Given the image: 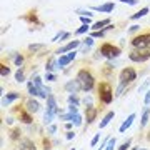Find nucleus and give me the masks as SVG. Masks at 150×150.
Returning <instances> with one entry per match:
<instances>
[{
  "mask_svg": "<svg viewBox=\"0 0 150 150\" xmlns=\"http://www.w3.org/2000/svg\"><path fill=\"white\" fill-rule=\"evenodd\" d=\"M98 93H100V100L103 103H110L113 100V93H112V87L108 83H100L98 87Z\"/></svg>",
  "mask_w": 150,
  "mask_h": 150,
  "instance_id": "nucleus-4",
  "label": "nucleus"
},
{
  "mask_svg": "<svg viewBox=\"0 0 150 150\" xmlns=\"http://www.w3.org/2000/svg\"><path fill=\"white\" fill-rule=\"evenodd\" d=\"M147 13H149V7H145V8H142V10H139L137 13H134V15H132V18H134V20H137V18H140V17H145Z\"/></svg>",
  "mask_w": 150,
  "mask_h": 150,
  "instance_id": "nucleus-22",
  "label": "nucleus"
},
{
  "mask_svg": "<svg viewBox=\"0 0 150 150\" xmlns=\"http://www.w3.org/2000/svg\"><path fill=\"white\" fill-rule=\"evenodd\" d=\"M105 25H110V18H105V20L95 22V23L92 25V28H93V30H100V28H103Z\"/></svg>",
  "mask_w": 150,
  "mask_h": 150,
  "instance_id": "nucleus-20",
  "label": "nucleus"
},
{
  "mask_svg": "<svg viewBox=\"0 0 150 150\" xmlns=\"http://www.w3.org/2000/svg\"><path fill=\"white\" fill-rule=\"evenodd\" d=\"M77 80L80 83L82 90L85 92H90L93 88V83H95V79H93V75L90 72H87V70H80L79 74H77Z\"/></svg>",
  "mask_w": 150,
  "mask_h": 150,
  "instance_id": "nucleus-1",
  "label": "nucleus"
},
{
  "mask_svg": "<svg viewBox=\"0 0 150 150\" xmlns=\"http://www.w3.org/2000/svg\"><path fill=\"white\" fill-rule=\"evenodd\" d=\"M77 57V52L75 50H72V52H69L67 55H60V59H59V67L62 69V67H65V65H69L72 60Z\"/></svg>",
  "mask_w": 150,
  "mask_h": 150,
  "instance_id": "nucleus-8",
  "label": "nucleus"
},
{
  "mask_svg": "<svg viewBox=\"0 0 150 150\" xmlns=\"http://www.w3.org/2000/svg\"><path fill=\"white\" fill-rule=\"evenodd\" d=\"M129 59L132 62H145L150 59V48H137L129 54Z\"/></svg>",
  "mask_w": 150,
  "mask_h": 150,
  "instance_id": "nucleus-2",
  "label": "nucleus"
},
{
  "mask_svg": "<svg viewBox=\"0 0 150 150\" xmlns=\"http://www.w3.org/2000/svg\"><path fill=\"white\" fill-rule=\"evenodd\" d=\"M122 4H127V5H137V0H120Z\"/></svg>",
  "mask_w": 150,
  "mask_h": 150,
  "instance_id": "nucleus-36",
  "label": "nucleus"
},
{
  "mask_svg": "<svg viewBox=\"0 0 150 150\" xmlns=\"http://www.w3.org/2000/svg\"><path fill=\"white\" fill-rule=\"evenodd\" d=\"M149 85H150V80H145V82H144V85H140L139 92H144V90H145V88H147Z\"/></svg>",
  "mask_w": 150,
  "mask_h": 150,
  "instance_id": "nucleus-37",
  "label": "nucleus"
},
{
  "mask_svg": "<svg viewBox=\"0 0 150 150\" xmlns=\"http://www.w3.org/2000/svg\"><path fill=\"white\" fill-rule=\"evenodd\" d=\"M18 150H37V147H35V144H33L32 140L22 139L18 142Z\"/></svg>",
  "mask_w": 150,
  "mask_h": 150,
  "instance_id": "nucleus-10",
  "label": "nucleus"
},
{
  "mask_svg": "<svg viewBox=\"0 0 150 150\" xmlns=\"http://www.w3.org/2000/svg\"><path fill=\"white\" fill-rule=\"evenodd\" d=\"M134 150H140V149H134Z\"/></svg>",
  "mask_w": 150,
  "mask_h": 150,
  "instance_id": "nucleus-46",
  "label": "nucleus"
},
{
  "mask_svg": "<svg viewBox=\"0 0 150 150\" xmlns=\"http://www.w3.org/2000/svg\"><path fill=\"white\" fill-rule=\"evenodd\" d=\"M74 137H75V134L72 132V130H69V132H67V139H69V140H72Z\"/></svg>",
  "mask_w": 150,
  "mask_h": 150,
  "instance_id": "nucleus-41",
  "label": "nucleus"
},
{
  "mask_svg": "<svg viewBox=\"0 0 150 150\" xmlns=\"http://www.w3.org/2000/svg\"><path fill=\"white\" fill-rule=\"evenodd\" d=\"M30 50H32V52H35V50H38V48H42V45H38V43H35V45H30Z\"/></svg>",
  "mask_w": 150,
  "mask_h": 150,
  "instance_id": "nucleus-40",
  "label": "nucleus"
},
{
  "mask_svg": "<svg viewBox=\"0 0 150 150\" xmlns=\"http://www.w3.org/2000/svg\"><path fill=\"white\" fill-rule=\"evenodd\" d=\"M65 90L70 92V93H75V92L82 90V87H80V83H79V80L75 79V80H69V82H67V85H65Z\"/></svg>",
  "mask_w": 150,
  "mask_h": 150,
  "instance_id": "nucleus-11",
  "label": "nucleus"
},
{
  "mask_svg": "<svg viewBox=\"0 0 150 150\" xmlns=\"http://www.w3.org/2000/svg\"><path fill=\"white\" fill-rule=\"evenodd\" d=\"M15 80L18 82V83L25 80V75H23V70H22V69H18V70H17V74H15Z\"/></svg>",
  "mask_w": 150,
  "mask_h": 150,
  "instance_id": "nucleus-24",
  "label": "nucleus"
},
{
  "mask_svg": "<svg viewBox=\"0 0 150 150\" xmlns=\"http://www.w3.org/2000/svg\"><path fill=\"white\" fill-rule=\"evenodd\" d=\"M132 45L135 48H149L150 47V33H145V35H139L132 40Z\"/></svg>",
  "mask_w": 150,
  "mask_h": 150,
  "instance_id": "nucleus-6",
  "label": "nucleus"
},
{
  "mask_svg": "<svg viewBox=\"0 0 150 150\" xmlns=\"http://www.w3.org/2000/svg\"><path fill=\"white\" fill-rule=\"evenodd\" d=\"M17 98H20V93H17V92H12V93H7L4 98H2V107H7L10 102L17 100Z\"/></svg>",
  "mask_w": 150,
  "mask_h": 150,
  "instance_id": "nucleus-12",
  "label": "nucleus"
},
{
  "mask_svg": "<svg viewBox=\"0 0 150 150\" xmlns=\"http://www.w3.org/2000/svg\"><path fill=\"white\" fill-rule=\"evenodd\" d=\"M27 87H28V93H30L32 97H40V88H38L33 82H28Z\"/></svg>",
  "mask_w": 150,
  "mask_h": 150,
  "instance_id": "nucleus-17",
  "label": "nucleus"
},
{
  "mask_svg": "<svg viewBox=\"0 0 150 150\" xmlns=\"http://www.w3.org/2000/svg\"><path fill=\"white\" fill-rule=\"evenodd\" d=\"M69 113H72V115H75V113H79V110H77V105H74V103H70V105H69Z\"/></svg>",
  "mask_w": 150,
  "mask_h": 150,
  "instance_id": "nucleus-32",
  "label": "nucleus"
},
{
  "mask_svg": "<svg viewBox=\"0 0 150 150\" xmlns=\"http://www.w3.org/2000/svg\"><path fill=\"white\" fill-rule=\"evenodd\" d=\"M25 107H27V112L28 113H35V112H38V110H40V103H38L37 100H32V98H30Z\"/></svg>",
  "mask_w": 150,
  "mask_h": 150,
  "instance_id": "nucleus-13",
  "label": "nucleus"
},
{
  "mask_svg": "<svg viewBox=\"0 0 150 150\" xmlns=\"http://www.w3.org/2000/svg\"><path fill=\"white\" fill-rule=\"evenodd\" d=\"M72 150H75V149H72Z\"/></svg>",
  "mask_w": 150,
  "mask_h": 150,
  "instance_id": "nucleus-47",
  "label": "nucleus"
},
{
  "mask_svg": "<svg viewBox=\"0 0 150 150\" xmlns=\"http://www.w3.org/2000/svg\"><path fill=\"white\" fill-rule=\"evenodd\" d=\"M113 117H115V113H113V112H108L107 115H105V117L102 118V122H100V129H103V127H107L108 123L112 122V118H113Z\"/></svg>",
  "mask_w": 150,
  "mask_h": 150,
  "instance_id": "nucleus-19",
  "label": "nucleus"
},
{
  "mask_svg": "<svg viewBox=\"0 0 150 150\" xmlns=\"http://www.w3.org/2000/svg\"><path fill=\"white\" fill-rule=\"evenodd\" d=\"M55 65H59V60H55V59H50V60L47 62V67H45V70H47V72H52V70L59 69V67H55Z\"/></svg>",
  "mask_w": 150,
  "mask_h": 150,
  "instance_id": "nucleus-21",
  "label": "nucleus"
},
{
  "mask_svg": "<svg viewBox=\"0 0 150 150\" xmlns=\"http://www.w3.org/2000/svg\"><path fill=\"white\" fill-rule=\"evenodd\" d=\"M135 77H137V74H135V70L132 69V67H127V69H123L122 72H120V83L122 85H127V83H132V82L135 80Z\"/></svg>",
  "mask_w": 150,
  "mask_h": 150,
  "instance_id": "nucleus-5",
  "label": "nucleus"
},
{
  "mask_svg": "<svg viewBox=\"0 0 150 150\" xmlns=\"http://www.w3.org/2000/svg\"><path fill=\"white\" fill-rule=\"evenodd\" d=\"M80 22L83 23V25H90V17H87V15H80Z\"/></svg>",
  "mask_w": 150,
  "mask_h": 150,
  "instance_id": "nucleus-30",
  "label": "nucleus"
},
{
  "mask_svg": "<svg viewBox=\"0 0 150 150\" xmlns=\"http://www.w3.org/2000/svg\"><path fill=\"white\" fill-rule=\"evenodd\" d=\"M140 150H147V149H140Z\"/></svg>",
  "mask_w": 150,
  "mask_h": 150,
  "instance_id": "nucleus-45",
  "label": "nucleus"
},
{
  "mask_svg": "<svg viewBox=\"0 0 150 150\" xmlns=\"http://www.w3.org/2000/svg\"><path fill=\"white\" fill-rule=\"evenodd\" d=\"M113 8H115V5H113L112 2H108V4H103V5H97V7H93L92 10H95V12H112Z\"/></svg>",
  "mask_w": 150,
  "mask_h": 150,
  "instance_id": "nucleus-14",
  "label": "nucleus"
},
{
  "mask_svg": "<svg viewBox=\"0 0 150 150\" xmlns=\"http://www.w3.org/2000/svg\"><path fill=\"white\" fill-rule=\"evenodd\" d=\"M45 79H47V80H50V82H54V80H55V75H54V74H50V72H47Z\"/></svg>",
  "mask_w": 150,
  "mask_h": 150,
  "instance_id": "nucleus-39",
  "label": "nucleus"
},
{
  "mask_svg": "<svg viewBox=\"0 0 150 150\" xmlns=\"http://www.w3.org/2000/svg\"><path fill=\"white\" fill-rule=\"evenodd\" d=\"M149 117H150V108L145 107L144 113H142V120H140V127H145V125L149 123Z\"/></svg>",
  "mask_w": 150,
  "mask_h": 150,
  "instance_id": "nucleus-18",
  "label": "nucleus"
},
{
  "mask_svg": "<svg viewBox=\"0 0 150 150\" xmlns=\"http://www.w3.org/2000/svg\"><path fill=\"white\" fill-rule=\"evenodd\" d=\"M18 134H20V130H13L12 132V139H18Z\"/></svg>",
  "mask_w": 150,
  "mask_h": 150,
  "instance_id": "nucleus-42",
  "label": "nucleus"
},
{
  "mask_svg": "<svg viewBox=\"0 0 150 150\" xmlns=\"http://www.w3.org/2000/svg\"><path fill=\"white\" fill-rule=\"evenodd\" d=\"M87 123H92L97 117V108L95 107H87Z\"/></svg>",
  "mask_w": 150,
  "mask_h": 150,
  "instance_id": "nucleus-16",
  "label": "nucleus"
},
{
  "mask_svg": "<svg viewBox=\"0 0 150 150\" xmlns=\"http://www.w3.org/2000/svg\"><path fill=\"white\" fill-rule=\"evenodd\" d=\"M134 120H135V113H130L129 118H127V120H125V122L120 125V132L123 134V132H125L127 129H130V127H132V123H134Z\"/></svg>",
  "mask_w": 150,
  "mask_h": 150,
  "instance_id": "nucleus-15",
  "label": "nucleus"
},
{
  "mask_svg": "<svg viewBox=\"0 0 150 150\" xmlns=\"http://www.w3.org/2000/svg\"><path fill=\"white\" fill-rule=\"evenodd\" d=\"M69 102H70V103H74V105H79V98H77V95H75V93H70Z\"/></svg>",
  "mask_w": 150,
  "mask_h": 150,
  "instance_id": "nucleus-28",
  "label": "nucleus"
},
{
  "mask_svg": "<svg viewBox=\"0 0 150 150\" xmlns=\"http://www.w3.org/2000/svg\"><path fill=\"white\" fill-rule=\"evenodd\" d=\"M8 74H10V69H8L7 65H2V67H0V75H2V77H7Z\"/></svg>",
  "mask_w": 150,
  "mask_h": 150,
  "instance_id": "nucleus-26",
  "label": "nucleus"
},
{
  "mask_svg": "<svg viewBox=\"0 0 150 150\" xmlns=\"http://www.w3.org/2000/svg\"><path fill=\"white\" fill-rule=\"evenodd\" d=\"M20 122H23V123H32V117L28 115V112H22V113H20Z\"/></svg>",
  "mask_w": 150,
  "mask_h": 150,
  "instance_id": "nucleus-23",
  "label": "nucleus"
},
{
  "mask_svg": "<svg viewBox=\"0 0 150 150\" xmlns=\"http://www.w3.org/2000/svg\"><path fill=\"white\" fill-rule=\"evenodd\" d=\"M22 64H23V57H22V55H17V57H15V65L20 67Z\"/></svg>",
  "mask_w": 150,
  "mask_h": 150,
  "instance_id": "nucleus-34",
  "label": "nucleus"
},
{
  "mask_svg": "<svg viewBox=\"0 0 150 150\" xmlns=\"http://www.w3.org/2000/svg\"><path fill=\"white\" fill-rule=\"evenodd\" d=\"M80 45V40H74V42H69L67 45H64L62 48H59L57 50V54H65V52H72V50H75V48Z\"/></svg>",
  "mask_w": 150,
  "mask_h": 150,
  "instance_id": "nucleus-9",
  "label": "nucleus"
},
{
  "mask_svg": "<svg viewBox=\"0 0 150 150\" xmlns=\"http://www.w3.org/2000/svg\"><path fill=\"white\" fill-rule=\"evenodd\" d=\"M98 54L107 57V59H115L120 55V48L118 47H113L112 43H103L102 47L98 48Z\"/></svg>",
  "mask_w": 150,
  "mask_h": 150,
  "instance_id": "nucleus-3",
  "label": "nucleus"
},
{
  "mask_svg": "<svg viewBox=\"0 0 150 150\" xmlns=\"http://www.w3.org/2000/svg\"><path fill=\"white\" fill-rule=\"evenodd\" d=\"M88 28H90L88 25H83V23H82V27L79 28V30H77L75 33H77V35H82V33H87V32H88Z\"/></svg>",
  "mask_w": 150,
  "mask_h": 150,
  "instance_id": "nucleus-27",
  "label": "nucleus"
},
{
  "mask_svg": "<svg viewBox=\"0 0 150 150\" xmlns=\"http://www.w3.org/2000/svg\"><path fill=\"white\" fill-rule=\"evenodd\" d=\"M98 139H100V134H97L93 139H92V142H90V147H95L97 145V142H98Z\"/></svg>",
  "mask_w": 150,
  "mask_h": 150,
  "instance_id": "nucleus-33",
  "label": "nucleus"
},
{
  "mask_svg": "<svg viewBox=\"0 0 150 150\" xmlns=\"http://www.w3.org/2000/svg\"><path fill=\"white\" fill-rule=\"evenodd\" d=\"M115 144H117V139H115V137H110V140H108V144H107V147H105V150H113Z\"/></svg>",
  "mask_w": 150,
  "mask_h": 150,
  "instance_id": "nucleus-25",
  "label": "nucleus"
},
{
  "mask_svg": "<svg viewBox=\"0 0 150 150\" xmlns=\"http://www.w3.org/2000/svg\"><path fill=\"white\" fill-rule=\"evenodd\" d=\"M83 102H85L88 107H92V98H90V97H85V100H83Z\"/></svg>",
  "mask_w": 150,
  "mask_h": 150,
  "instance_id": "nucleus-43",
  "label": "nucleus"
},
{
  "mask_svg": "<svg viewBox=\"0 0 150 150\" xmlns=\"http://www.w3.org/2000/svg\"><path fill=\"white\" fill-rule=\"evenodd\" d=\"M83 45H85V47H92V45H93V37L83 38Z\"/></svg>",
  "mask_w": 150,
  "mask_h": 150,
  "instance_id": "nucleus-29",
  "label": "nucleus"
},
{
  "mask_svg": "<svg viewBox=\"0 0 150 150\" xmlns=\"http://www.w3.org/2000/svg\"><path fill=\"white\" fill-rule=\"evenodd\" d=\"M140 28V25H132V27H130V32H135V30H139Z\"/></svg>",
  "mask_w": 150,
  "mask_h": 150,
  "instance_id": "nucleus-44",
  "label": "nucleus"
},
{
  "mask_svg": "<svg viewBox=\"0 0 150 150\" xmlns=\"http://www.w3.org/2000/svg\"><path fill=\"white\" fill-rule=\"evenodd\" d=\"M129 145H130V140H127V142H123V144L118 147V150H127L129 149Z\"/></svg>",
  "mask_w": 150,
  "mask_h": 150,
  "instance_id": "nucleus-35",
  "label": "nucleus"
},
{
  "mask_svg": "<svg viewBox=\"0 0 150 150\" xmlns=\"http://www.w3.org/2000/svg\"><path fill=\"white\" fill-rule=\"evenodd\" d=\"M72 122H74V125H82V117L77 113V115H74V120Z\"/></svg>",
  "mask_w": 150,
  "mask_h": 150,
  "instance_id": "nucleus-31",
  "label": "nucleus"
},
{
  "mask_svg": "<svg viewBox=\"0 0 150 150\" xmlns=\"http://www.w3.org/2000/svg\"><path fill=\"white\" fill-rule=\"evenodd\" d=\"M145 105H150V88H149V92H147V93H145Z\"/></svg>",
  "mask_w": 150,
  "mask_h": 150,
  "instance_id": "nucleus-38",
  "label": "nucleus"
},
{
  "mask_svg": "<svg viewBox=\"0 0 150 150\" xmlns=\"http://www.w3.org/2000/svg\"><path fill=\"white\" fill-rule=\"evenodd\" d=\"M47 113H52V115L62 113V110L57 107V100H55V97L52 95V93L47 97Z\"/></svg>",
  "mask_w": 150,
  "mask_h": 150,
  "instance_id": "nucleus-7",
  "label": "nucleus"
}]
</instances>
